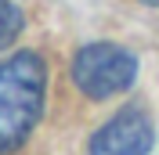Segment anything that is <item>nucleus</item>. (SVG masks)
<instances>
[{"label":"nucleus","mask_w":159,"mask_h":155,"mask_svg":"<svg viewBox=\"0 0 159 155\" xmlns=\"http://www.w3.org/2000/svg\"><path fill=\"white\" fill-rule=\"evenodd\" d=\"M47 65L33 51H18L0 61V155L18 152L29 141L43 112Z\"/></svg>","instance_id":"1"},{"label":"nucleus","mask_w":159,"mask_h":155,"mask_svg":"<svg viewBox=\"0 0 159 155\" xmlns=\"http://www.w3.org/2000/svg\"><path fill=\"white\" fill-rule=\"evenodd\" d=\"M138 58L119 43H87L72 58V83L90 101H105L134 87Z\"/></svg>","instance_id":"2"},{"label":"nucleus","mask_w":159,"mask_h":155,"mask_svg":"<svg viewBox=\"0 0 159 155\" xmlns=\"http://www.w3.org/2000/svg\"><path fill=\"white\" fill-rule=\"evenodd\" d=\"M152 141V119L141 108H123L90 137V155H148Z\"/></svg>","instance_id":"3"},{"label":"nucleus","mask_w":159,"mask_h":155,"mask_svg":"<svg viewBox=\"0 0 159 155\" xmlns=\"http://www.w3.org/2000/svg\"><path fill=\"white\" fill-rule=\"evenodd\" d=\"M22 33V11L11 4V0H0V51L11 47Z\"/></svg>","instance_id":"4"},{"label":"nucleus","mask_w":159,"mask_h":155,"mask_svg":"<svg viewBox=\"0 0 159 155\" xmlns=\"http://www.w3.org/2000/svg\"><path fill=\"white\" fill-rule=\"evenodd\" d=\"M141 4H148V7H159V0H141Z\"/></svg>","instance_id":"5"}]
</instances>
